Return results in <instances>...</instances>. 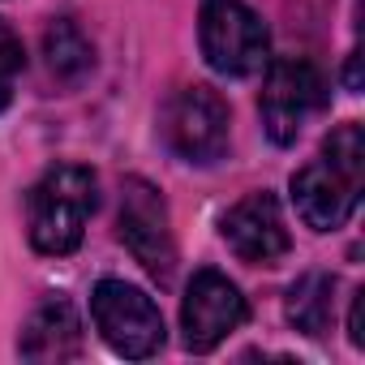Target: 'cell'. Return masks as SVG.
<instances>
[{
  "label": "cell",
  "instance_id": "obj_14",
  "mask_svg": "<svg viewBox=\"0 0 365 365\" xmlns=\"http://www.w3.org/2000/svg\"><path fill=\"white\" fill-rule=\"evenodd\" d=\"M361 305H365V288H356V297H352V314H348V339H352L356 348H365V331H361Z\"/></svg>",
  "mask_w": 365,
  "mask_h": 365
},
{
  "label": "cell",
  "instance_id": "obj_9",
  "mask_svg": "<svg viewBox=\"0 0 365 365\" xmlns=\"http://www.w3.org/2000/svg\"><path fill=\"white\" fill-rule=\"evenodd\" d=\"M220 232L228 241V250L250 262V267H275L288 250H292V237H288V224H284V211L275 202V194H245L224 220H220Z\"/></svg>",
  "mask_w": 365,
  "mask_h": 365
},
{
  "label": "cell",
  "instance_id": "obj_5",
  "mask_svg": "<svg viewBox=\"0 0 365 365\" xmlns=\"http://www.w3.org/2000/svg\"><path fill=\"white\" fill-rule=\"evenodd\" d=\"M91 314L103 335V344L129 361H142L163 348V314L150 301V292L125 284V279H99L91 292Z\"/></svg>",
  "mask_w": 365,
  "mask_h": 365
},
{
  "label": "cell",
  "instance_id": "obj_12",
  "mask_svg": "<svg viewBox=\"0 0 365 365\" xmlns=\"http://www.w3.org/2000/svg\"><path fill=\"white\" fill-rule=\"evenodd\" d=\"M284 314H288V322L301 335H327L331 331V314H335V275H322V271L301 275L288 288Z\"/></svg>",
  "mask_w": 365,
  "mask_h": 365
},
{
  "label": "cell",
  "instance_id": "obj_7",
  "mask_svg": "<svg viewBox=\"0 0 365 365\" xmlns=\"http://www.w3.org/2000/svg\"><path fill=\"white\" fill-rule=\"evenodd\" d=\"M120 241L125 250L155 275L159 284L172 279L176 267V241H172V220L163 194L142 176H129L120 185Z\"/></svg>",
  "mask_w": 365,
  "mask_h": 365
},
{
  "label": "cell",
  "instance_id": "obj_4",
  "mask_svg": "<svg viewBox=\"0 0 365 365\" xmlns=\"http://www.w3.org/2000/svg\"><path fill=\"white\" fill-rule=\"evenodd\" d=\"M327 108V78L318 73V65L301 61V56H279L267 65V82H262V129L275 146H292L301 138V129Z\"/></svg>",
  "mask_w": 365,
  "mask_h": 365
},
{
  "label": "cell",
  "instance_id": "obj_11",
  "mask_svg": "<svg viewBox=\"0 0 365 365\" xmlns=\"http://www.w3.org/2000/svg\"><path fill=\"white\" fill-rule=\"evenodd\" d=\"M43 61L56 86L78 91L91 73H95V43L86 39V31L73 18H56L43 31Z\"/></svg>",
  "mask_w": 365,
  "mask_h": 365
},
{
  "label": "cell",
  "instance_id": "obj_10",
  "mask_svg": "<svg viewBox=\"0 0 365 365\" xmlns=\"http://www.w3.org/2000/svg\"><path fill=\"white\" fill-rule=\"evenodd\" d=\"M18 352L35 365H52V361H73L82 352V318L65 297H48L22 327Z\"/></svg>",
  "mask_w": 365,
  "mask_h": 365
},
{
  "label": "cell",
  "instance_id": "obj_2",
  "mask_svg": "<svg viewBox=\"0 0 365 365\" xmlns=\"http://www.w3.org/2000/svg\"><path fill=\"white\" fill-rule=\"evenodd\" d=\"M99 207V180L82 163H61L39 176L26 198V232L31 245L48 258H65L82 245L86 224Z\"/></svg>",
  "mask_w": 365,
  "mask_h": 365
},
{
  "label": "cell",
  "instance_id": "obj_1",
  "mask_svg": "<svg viewBox=\"0 0 365 365\" xmlns=\"http://www.w3.org/2000/svg\"><path fill=\"white\" fill-rule=\"evenodd\" d=\"M361 185H365V133L356 120H348V125L331 129L318 159L297 168V176H292L297 215L314 232L344 228L361 202Z\"/></svg>",
  "mask_w": 365,
  "mask_h": 365
},
{
  "label": "cell",
  "instance_id": "obj_13",
  "mask_svg": "<svg viewBox=\"0 0 365 365\" xmlns=\"http://www.w3.org/2000/svg\"><path fill=\"white\" fill-rule=\"evenodd\" d=\"M22 65H26L22 39H18L5 22H0V112L14 103V86H18V78H22Z\"/></svg>",
  "mask_w": 365,
  "mask_h": 365
},
{
  "label": "cell",
  "instance_id": "obj_8",
  "mask_svg": "<svg viewBox=\"0 0 365 365\" xmlns=\"http://www.w3.org/2000/svg\"><path fill=\"white\" fill-rule=\"evenodd\" d=\"M245 297L241 288L220 275V271H198L185 288V301H180V335H185L190 352H211L220 348L241 322H245Z\"/></svg>",
  "mask_w": 365,
  "mask_h": 365
},
{
  "label": "cell",
  "instance_id": "obj_6",
  "mask_svg": "<svg viewBox=\"0 0 365 365\" xmlns=\"http://www.w3.org/2000/svg\"><path fill=\"white\" fill-rule=\"evenodd\" d=\"M232 112L211 86H185L163 108V138L185 163H215L228 150Z\"/></svg>",
  "mask_w": 365,
  "mask_h": 365
},
{
  "label": "cell",
  "instance_id": "obj_3",
  "mask_svg": "<svg viewBox=\"0 0 365 365\" xmlns=\"http://www.w3.org/2000/svg\"><path fill=\"white\" fill-rule=\"evenodd\" d=\"M198 39L202 56L224 78H250L267 65L271 35L267 22L245 5V0H202L198 14Z\"/></svg>",
  "mask_w": 365,
  "mask_h": 365
}]
</instances>
